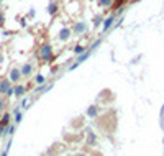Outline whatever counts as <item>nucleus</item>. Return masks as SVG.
<instances>
[{
  "instance_id": "19",
  "label": "nucleus",
  "mask_w": 164,
  "mask_h": 156,
  "mask_svg": "<svg viewBox=\"0 0 164 156\" xmlns=\"http://www.w3.org/2000/svg\"><path fill=\"white\" fill-rule=\"evenodd\" d=\"M0 3H2V0H0Z\"/></svg>"
},
{
  "instance_id": "5",
  "label": "nucleus",
  "mask_w": 164,
  "mask_h": 156,
  "mask_svg": "<svg viewBox=\"0 0 164 156\" xmlns=\"http://www.w3.org/2000/svg\"><path fill=\"white\" fill-rule=\"evenodd\" d=\"M89 28H87V23L85 21H77L76 25L72 26V33H76V35H84Z\"/></svg>"
},
{
  "instance_id": "1",
  "label": "nucleus",
  "mask_w": 164,
  "mask_h": 156,
  "mask_svg": "<svg viewBox=\"0 0 164 156\" xmlns=\"http://www.w3.org/2000/svg\"><path fill=\"white\" fill-rule=\"evenodd\" d=\"M38 59L43 63V64H51L52 59H54V49H52L51 43H43V45L38 48V53H36Z\"/></svg>"
},
{
  "instance_id": "8",
  "label": "nucleus",
  "mask_w": 164,
  "mask_h": 156,
  "mask_svg": "<svg viewBox=\"0 0 164 156\" xmlns=\"http://www.w3.org/2000/svg\"><path fill=\"white\" fill-rule=\"evenodd\" d=\"M58 12H59L58 3H56L54 0H51V2H49V5H48V13H49L51 17H54V15H58Z\"/></svg>"
},
{
  "instance_id": "7",
  "label": "nucleus",
  "mask_w": 164,
  "mask_h": 156,
  "mask_svg": "<svg viewBox=\"0 0 164 156\" xmlns=\"http://www.w3.org/2000/svg\"><path fill=\"white\" fill-rule=\"evenodd\" d=\"M25 92H26V85H23V84H15L13 85V95H15V97H23V95H25Z\"/></svg>"
},
{
  "instance_id": "2",
  "label": "nucleus",
  "mask_w": 164,
  "mask_h": 156,
  "mask_svg": "<svg viewBox=\"0 0 164 156\" xmlns=\"http://www.w3.org/2000/svg\"><path fill=\"white\" fill-rule=\"evenodd\" d=\"M0 95H13V84L8 77L0 79Z\"/></svg>"
},
{
  "instance_id": "9",
  "label": "nucleus",
  "mask_w": 164,
  "mask_h": 156,
  "mask_svg": "<svg viewBox=\"0 0 164 156\" xmlns=\"http://www.w3.org/2000/svg\"><path fill=\"white\" fill-rule=\"evenodd\" d=\"M113 21H115V17L113 15H110L108 18H104V21H102V26H104V31H107L108 28H110L112 25H113Z\"/></svg>"
},
{
  "instance_id": "10",
  "label": "nucleus",
  "mask_w": 164,
  "mask_h": 156,
  "mask_svg": "<svg viewBox=\"0 0 164 156\" xmlns=\"http://www.w3.org/2000/svg\"><path fill=\"white\" fill-rule=\"evenodd\" d=\"M97 112H98L97 105H90V107H89V110H87V115H89L90 118H94L95 115H97Z\"/></svg>"
},
{
  "instance_id": "6",
  "label": "nucleus",
  "mask_w": 164,
  "mask_h": 156,
  "mask_svg": "<svg viewBox=\"0 0 164 156\" xmlns=\"http://www.w3.org/2000/svg\"><path fill=\"white\" fill-rule=\"evenodd\" d=\"M20 71H21V77H31L33 76V64L25 63V64L20 67Z\"/></svg>"
},
{
  "instance_id": "4",
  "label": "nucleus",
  "mask_w": 164,
  "mask_h": 156,
  "mask_svg": "<svg viewBox=\"0 0 164 156\" xmlns=\"http://www.w3.org/2000/svg\"><path fill=\"white\" fill-rule=\"evenodd\" d=\"M8 79H10V82L12 84H18L20 81H21V71H20V67H12L10 69V74H8Z\"/></svg>"
},
{
  "instance_id": "16",
  "label": "nucleus",
  "mask_w": 164,
  "mask_h": 156,
  "mask_svg": "<svg viewBox=\"0 0 164 156\" xmlns=\"http://www.w3.org/2000/svg\"><path fill=\"white\" fill-rule=\"evenodd\" d=\"M5 107H7V102H5V99H3V95H0V113L5 110Z\"/></svg>"
},
{
  "instance_id": "15",
  "label": "nucleus",
  "mask_w": 164,
  "mask_h": 156,
  "mask_svg": "<svg viewBox=\"0 0 164 156\" xmlns=\"http://www.w3.org/2000/svg\"><path fill=\"white\" fill-rule=\"evenodd\" d=\"M104 21V17L102 15H97L95 18H94V28H97V26H100V23Z\"/></svg>"
},
{
  "instance_id": "18",
  "label": "nucleus",
  "mask_w": 164,
  "mask_h": 156,
  "mask_svg": "<svg viewBox=\"0 0 164 156\" xmlns=\"http://www.w3.org/2000/svg\"><path fill=\"white\" fill-rule=\"evenodd\" d=\"M20 120H21V113H20L18 110H17V112H15V122H17V123H18Z\"/></svg>"
},
{
  "instance_id": "11",
  "label": "nucleus",
  "mask_w": 164,
  "mask_h": 156,
  "mask_svg": "<svg viewBox=\"0 0 164 156\" xmlns=\"http://www.w3.org/2000/svg\"><path fill=\"white\" fill-rule=\"evenodd\" d=\"M89 56H90V53H89V51L82 53V54H80V56H77V61H76V64H80V63H84L85 59L89 58Z\"/></svg>"
},
{
  "instance_id": "3",
  "label": "nucleus",
  "mask_w": 164,
  "mask_h": 156,
  "mask_svg": "<svg viewBox=\"0 0 164 156\" xmlns=\"http://www.w3.org/2000/svg\"><path fill=\"white\" fill-rule=\"evenodd\" d=\"M71 35H72V28H69V26H62V28L59 30V33H58V39L61 41V43H66V41L71 39Z\"/></svg>"
},
{
  "instance_id": "12",
  "label": "nucleus",
  "mask_w": 164,
  "mask_h": 156,
  "mask_svg": "<svg viewBox=\"0 0 164 156\" xmlns=\"http://www.w3.org/2000/svg\"><path fill=\"white\" fill-rule=\"evenodd\" d=\"M35 82H36L38 85H43L46 82V77L43 76V74H36V76H35Z\"/></svg>"
},
{
  "instance_id": "14",
  "label": "nucleus",
  "mask_w": 164,
  "mask_h": 156,
  "mask_svg": "<svg viewBox=\"0 0 164 156\" xmlns=\"http://www.w3.org/2000/svg\"><path fill=\"white\" fill-rule=\"evenodd\" d=\"M97 3L105 8V7H112V5H113V0H97Z\"/></svg>"
},
{
  "instance_id": "17",
  "label": "nucleus",
  "mask_w": 164,
  "mask_h": 156,
  "mask_svg": "<svg viewBox=\"0 0 164 156\" xmlns=\"http://www.w3.org/2000/svg\"><path fill=\"white\" fill-rule=\"evenodd\" d=\"M5 25V15H3V12H0V28Z\"/></svg>"
},
{
  "instance_id": "13",
  "label": "nucleus",
  "mask_w": 164,
  "mask_h": 156,
  "mask_svg": "<svg viewBox=\"0 0 164 156\" xmlns=\"http://www.w3.org/2000/svg\"><path fill=\"white\" fill-rule=\"evenodd\" d=\"M85 51H87V49H85V46H82V45H76V48H74V53H76L77 56H80V54Z\"/></svg>"
}]
</instances>
